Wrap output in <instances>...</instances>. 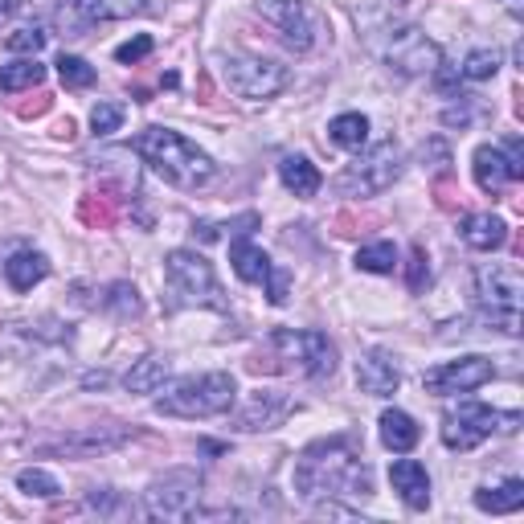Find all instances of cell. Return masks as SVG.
<instances>
[{"label":"cell","instance_id":"52a82bcc","mask_svg":"<svg viewBox=\"0 0 524 524\" xmlns=\"http://www.w3.org/2000/svg\"><path fill=\"white\" fill-rule=\"evenodd\" d=\"M164 275H168V287L177 291L185 303L193 308H213V312H226L230 303L222 295V283H217L213 267L197 254V250H172L164 258Z\"/></svg>","mask_w":524,"mask_h":524},{"label":"cell","instance_id":"f1b7e54d","mask_svg":"<svg viewBox=\"0 0 524 524\" xmlns=\"http://www.w3.org/2000/svg\"><path fill=\"white\" fill-rule=\"evenodd\" d=\"M357 267L369 271V275H393V271H398V246H393V242L361 246L357 250Z\"/></svg>","mask_w":524,"mask_h":524},{"label":"cell","instance_id":"8fae6325","mask_svg":"<svg viewBox=\"0 0 524 524\" xmlns=\"http://www.w3.org/2000/svg\"><path fill=\"white\" fill-rule=\"evenodd\" d=\"M201 504V479L193 471H168L144 492V512L152 520H189Z\"/></svg>","mask_w":524,"mask_h":524},{"label":"cell","instance_id":"30bf717a","mask_svg":"<svg viewBox=\"0 0 524 524\" xmlns=\"http://www.w3.org/2000/svg\"><path fill=\"white\" fill-rule=\"evenodd\" d=\"M254 9L262 21H271L279 37L295 54H308L320 41V17L308 0H254Z\"/></svg>","mask_w":524,"mask_h":524},{"label":"cell","instance_id":"ba28073f","mask_svg":"<svg viewBox=\"0 0 524 524\" xmlns=\"http://www.w3.org/2000/svg\"><path fill=\"white\" fill-rule=\"evenodd\" d=\"M520 426V414H500L492 406L463 402L459 410L443 414V443L451 451H475L479 443H488L492 434H512Z\"/></svg>","mask_w":524,"mask_h":524},{"label":"cell","instance_id":"5bb4252c","mask_svg":"<svg viewBox=\"0 0 524 524\" xmlns=\"http://www.w3.org/2000/svg\"><path fill=\"white\" fill-rule=\"evenodd\" d=\"M492 361L488 357H459V361H447V365H434L426 369L422 385L426 393H439V398H451V393H471L479 385L492 381Z\"/></svg>","mask_w":524,"mask_h":524},{"label":"cell","instance_id":"5b68a950","mask_svg":"<svg viewBox=\"0 0 524 524\" xmlns=\"http://www.w3.org/2000/svg\"><path fill=\"white\" fill-rule=\"evenodd\" d=\"M475 299L484 320L508 336L520 332V303H524V279L512 262H484L475 267Z\"/></svg>","mask_w":524,"mask_h":524},{"label":"cell","instance_id":"8992f818","mask_svg":"<svg viewBox=\"0 0 524 524\" xmlns=\"http://www.w3.org/2000/svg\"><path fill=\"white\" fill-rule=\"evenodd\" d=\"M398 177H402V148L393 140H381V144H373L365 156H357L353 164L340 172L336 193L340 197H377Z\"/></svg>","mask_w":524,"mask_h":524},{"label":"cell","instance_id":"9a60e30c","mask_svg":"<svg viewBox=\"0 0 524 524\" xmlns=\"http://www.w3.org/2000/svg\"><path fill=\"white\" fill-rule=\"evenodd\" d=\"M291 414V398L287 393H279V389H258V393H250V402L234 414V430H271V426H279L283 418Z\"/></svg>","mask_w":524,"mask_h":524},{"label":"cell","instance_id":"ac0fdd59","mask_svg":"<svg viewBox=\"0 0 524 524\" xmlns=\"http://www.w3.org/2000/svg\"><path fill=\"white\" fill-rule=\"evenodd\" d=\"M459 234H463V242L471 250H484V254L500 250L508 242V226H504V217H496V213H471V217H463Z\"/></svg>","mask_w":524,"mask_h":524},{"label":"cell","instance_id":"d4e9b609","mask_svg":"<svg viewBox=\"0 0 524 524\" xmlns=\"http://www.w3.org/2000/svg\"><path fill=\"white\" fill-rule=\"evenodd\" d=\"M46 82V66L37 58H17L9 66H0V91L5 95H17V91H29V86H41Z\"/></svg>","mask_w":524,"mask_h":524},{"label":"cell","instance_id":"83f0119b","mask_svg":"<svg viewBox=\"0 0 524 524\" xmlns=\"http://www.w3.org/2000/svg\"><path fill=\"white\" fill-rule=\"evenodd\" d=\"M119 443H127V430H82V434H74V439H66V443H58V451H66V455H86V451H111V447H119Z\"/></svg>","mask_w":524,"mask_h":524},{"label":"cell","instance_id":"6da1fadb","mask_svg":"<svg viewBox=\"0 0 524 524\" xmlns=\"http://www.w3.org/2000/svg\"><path fill=\"white\" fill-rule=\"evenodd\" d=\"M295 492L303 500H332V496H369L373 479L353 439H324L312 443L295 463Z\"/></svg>","mask_w":524,"mask_h":524},{"label":"cell","instance_id":"3957f363","mask_svg":"<svg viewBox=\"0 0 524 524\" xmlns=\"http://www.w3.org/2000/svg\"><path fill=\"white\" fill-rule=\"evenodd\" d=\"M365 46L377 62H385L389 70H398L406 78L418 74H434L443 66V50L418 29V25H402V21H389V17H369L365 21Z\"/></svg>","mask_w":524,"mask_h":524},{"label":"cell","instance_id":"484cf974","mask_svg":"<svg viewBox=\"0 0 524 524\" xmlns=\"http://www.w3.org/2000/svg\"><path fill=\"white\" fill-rule=\"evenodd\" d=\"M148 0H74V9L86 21H123V17H136L144 13Z\"/></svg>","mask_w":524,"mask_h":524},{"label":"cell","instance_id":"603a6c76","mask_svg":"<svg viewBox=\"0 0 524 524\" xmlns=\"http://www.w3.org/2000/svg\"><path fill=\"white\" fill-rule=\"evenodd\" d=\"M475 508L479 512H492V516L520 512L524 508V479H504L500 488H479L475 492Z\"/></svg>","mask_w":524,"mask_h":524},{"label":"cell","instance_id":"e575fe53","mask_svg":"<svg viewBox=\"0 0 524 524\" xmlns=\"http://www.w3.org/2000/svg\"><path fill=\"white\" fill-rule=\"evenodd\" d=\"M107 303L119 316H140V295H136V287H127V283H115L111 295H107Z\"/></svg>","mask_w":524,"mask_h":524},{"label":"cell","instance_id":"74e56055","mask_svg":"<svg viewBox=\"0 0 524 524\" xmlns=\"http://www.w3.org/2000/svg\"><path fill=\"white\" fill-rule=\"evenodd\" d=\"M287 287H291V275H287V271H271V275H267V295H271V303H287Z\"/></svg>","mask_w":524,"mask_h":524},{"label":"cell","instance_id":"44dd1931","mask_svg":"<svg viewBox=\"0 0 524 524\" xmlns=\"http://www.w3.org/2000/svg\"><path fill=\"white\" fill-rule=\"evenodd\" d=\"M377 426H381V443L393 451V455H406V451H414L418 447V422L406 414V410H385L381 418H377Z\"/></svg>","mask_w":524,"mask_h":524},{"label":"cell","instance_id":"7c38bea8","mask_svg":"<svg viewBox=\"0 0 524 524\" xmlns=\"http://www.w3.org/2000/svg\"><path fill=\"white\" fill-rule=\"evenodd\" d=\"M271 344L308 377H328L336 369V344L316 328H279Z\"/></svg>","mask_w":524,"mask_h":524},{"label":"cell","instance_id":"cb8c5ba5","mask_svg":"<svg viewBox=\"0 0 524 524\" xmlns=\"http://www.w3.org/2000/svg\"><path fill=\"white\" fill-rule=\"evenodd\" d=\"M328 140H332L336 148H344V152H361V148L369 144V119H365L361 111L336 115V119L328 123Z\"/></svg>","mask_w":524,"mask_h":524},{"label":"cell","instance_id":"d6986e66","mask_svg":"<svg viewBox=\"0 0 524 524\" xmlns=\"http://www.w3.org/2000/svg\"><path fill=\"white\" fill-rule=\"evenodd\" d=\"M230 267H234V275H238L242 283H267V275L275 271L271 258H267V250L254 246L250 238H234V242H230Z\"/></svg>","mask_w":524,"mask_h":524},{"label":"cell","instance_id":"836d02e7","mask_svg":"<svg viewBox=\"0 0 524 524\" xmlns=\"http://www.w3.org/2000/svg\"><path fill=\"white\" fill-rule=\"evenodd\" d=\"M5 46L13 50V54H37L41 46H46V33H41V29H17V33H9L5 37Z\"/></svg>","mask_w":524,"mask_h":524},{"label":"cell","instance_id":"4dcf8cb0","mask_svg":"<svg viewBox=\"0 0 524 524\" xmlns=\"http://www.w3.org/2000/svg\"><path fill=\"white\" fill-rule=\"evenodd\" d=\"M58 74H62V82L70 86V91H86V86L95 82V66L86 62V58H74V54L58 58Z\"/></svg>","mask_w":524,"mask_h":524},{"label":"cell","instance_id":"f35d334b","mask_svg":"<svg viewBox=\"0 0 524 524\" xmlns=\"http://www.w3.org/2000/svg\"><path fill=\"white\" fill-rule=\"evenodd\" d=\"M13 9H17V0H0V25H5V21L13 17Z\"/></svg>","mask_w":524,"mask_h":524},{"label":"cell","instance_id":"8d00e7d4","mask_svg":"<svg viewBox=\"0 0 524 524\" xmlns=\"http://www.w3.org/2000/svg\"><path fill=\"white\" fill-rule=\"evenodd\" d=\"M426 287V250L414 246L410 250V291H422Z\"/></svg>","mask_w":524,"mask_h":524},{"label":"cell","instance_id":"4fadbf2b","mask_svg":"<svg viewBox=\"0 0 524 524\" xmlns=\"http://www.w3.org/2000/svg\"><path fill=\"white\" fill-rule=\"evenodd\" d=\"M471 168H475V185L496 197L508 181H520V177H524V144L512 136L504 148H492V144L475 148Z\"/></svg>","mask_w":524,"mask_h":524},{"label":"cell","instance_id":"d590c367","mask_svg":"<svg viewBox=\"0 0 524 524\" xmlns=\"http://www.w3.org/2000/svg\"><path fill=\"white\" fill-rule=\"evenodd\" d=\"M148 54H152V37H148V33H140V37L123 41V46L115 50V58H119L123 66H136V62H144Z\"/></svg>","mask_w":524,"mask_h":524},{"label":"cell","instance_id":"4316f807","mask_svg":"<svg viewBox=\"0 0 524 524\" xmlns=\"http://www.w3.org/2000/svg\"><path fill=\"white\" fill-rule=\"evenodd\" d=\"M164 381H168V357H144V361L131 365L127 377H123V385L131 393H156Z\"/></svg>","mask_w":524,"mask_h":524},{"label":"cell","instance_id":"d6a6232c","mask_svg":"<svg viewBox=\"0 0 524 524\" xmlns=\"http://www.w3.org/2000/svg\"><path fill=\"white\" fill-rule=\"evenodd\" d=\"M123 123V107L119 103H99L91 111V127H95V136H111V131H119Z\"/></svg>","mask_w":524,"mask_h":524},{"label":"cell","instance_id":"7a4b0ae2","mask_svg":"<svg viewBox=\"0 0 524 524\" xmlns=\"http://www.w3.org/2000/svg\"><path fill=\"white\" fill-rule=\"evenodd\" d=\"M131 148L144 156V164H152L156 177H164L168 185H177V189H205L217 177V164L193 140H185L181 131L148 127V131H140Z\"/></svg>","mask_w":524,"mask_h":524},{"label":"cell","instance_id":"ffe728a7","mask_svg":"<svg viewBox=\"0 0 524 524\" xmlns=\"http://www.w3.org/2000/svg\"><path fill=\"white\" fill-rule=\"evenodd\" d=\"M46 275H50V258L37 254V250H17L5 262V279H9L13 291H33Z\"/></svg>","mask_w":524,"mask_h":524},{"label":"cell","instance_id":"2e32d148","mask_svg":"<svg viewBox=\"0 0 524 524\" xmlns=\"http://www.w3.org/2000/svg\"><path fill=\"white\" fill-rule=\"evenodd\" d=\"M357 381H361V389L369 393V398H393L398 385H402V369H398V361H393V353L373 348V353H365L357 361Z\"/></svg>","mask_w":524,"mask_h":524},{"label":"cell","instance_id":"e0dca14e","mask_svg":"<svg viewBox=\"0 0 524 524\" xmlns=\"http://www.w3.org/2000/svg\"><path fill=\"white\" fill-rule=\"evenodd\" d=\"M389 484H393V492L402 496L406 508H414V512L430 508V475H426V467L418 459H393Z\"/></svg>","mask_w":524,"mask_h":524},{"label":"cell","instance_id":"f546056e","mask_svg":"<svg viewBox=\"0 0 524 524\" xmlns=\"http://www.w3.org/2000/svg\"><path fill=\"white\" fill-rule=\"evenodd\" d=\"M17 488L25 492V496H37V500H54L58 492H62V484L50 475V471H41V467H25L21 475H17Z\"/></svg>","mask_w":524,"mask_h":524},{"label":"cell","instance_id":"7402d4cb","mask_svg":"<svg viewBox=\"0 0 524 524\" xmlns=\"http://www.w3.org/2000/svg\"><path fill=\"white\" fill-rule=\"evenodd\" d=\"M279 177H283V185H287L295 197H316V193H320V168H316L308 156L287 152V156L279 160Z\"/></svg>","mask_w":524,"mask_h":524},{"label":"cell","instance_id":"1f68e13d","mask_svg":"<svg viewBox=\"0 0 524 524\" xmlns=\"http://www.w3.org/2000/svg\"><path fill=\"white\" fill-rule=\"evenodd\" d=\"M496 70H500V54L496 50H471L459 74L471 78V82H488V78H496Z\"/></svg>","mask_w":524,"mask_h":524},{"label":"cell","instance_id":"9c48e42d","mask_svg":"<svg viewBox=\"0 0 524 524\" xmlns=\"http://www.w3.org/2000/svg\"><path fill=\"white\" fill-rule=\"evenodd\" d=\"M222 74L238 99H275L291 78L287 66H279L271 58H258V54H230Z\"/></svg>","mask_w":524,"mask_h":524},{"label":"cell","instance_id":"277c9868","mask_svg":"<svg viewBox=\"0 0 524 524\" xmlns=\"http://www.w3.org/2000/svg\"><path fill=\"white\" fill-rule=\"evenodd\" d=\"M238 402V381L230 373H201L185 377L172 389H164V398H156V414L168 418H213V414H230Z\"/></svg>","mask_w":524,"mask_h":524}]
</instances>
